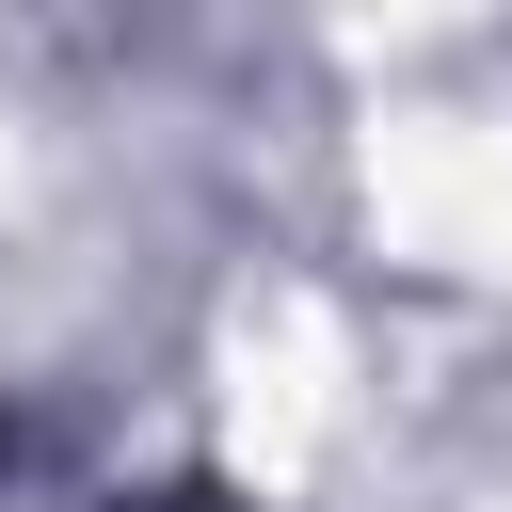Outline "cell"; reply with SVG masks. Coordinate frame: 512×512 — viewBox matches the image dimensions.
Wrapping results in <instances>:
<instances>
[{
	"mask_svg": "<svg viewBox=\"0 0 512 512\" xmlns=\"http://www.w3.org/2000/svg\"><path fill=\"white\" fill-rule=\"evenodd\" d=\"M368 224L416 272H512V128L496 112H384L368 128Z\"/></svg>",
	"mask_w": 512,
	"mask_h": 512,
	"instance_id": "obj_1",
	"label": "cell"
}]
</instances>
